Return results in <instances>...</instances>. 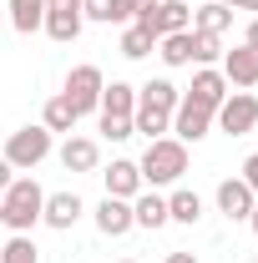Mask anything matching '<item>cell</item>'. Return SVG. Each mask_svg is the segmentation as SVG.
Wrapping results in <instances>:
<instances>
[{
    "label": "cell",
    "instance_id": "38",
    "mask_svg": "<svg viewBox=\"0 0 258 263\" xmlns=\"http://www.w3.org/2000/svg\"><path fill=\"white\" fill-rule=\"evenodd\" d=\"M0 223H5V218H0Z\"/></svg>",
    "mask_w": 258,
    "mask_h": 263
},
{
    "label": "cell",
    "instance_id": "9",
    "mask_svg": "<svg viewBox=\"0 0 258 263\" xmlns=\"http://www.w3.org/2000/svg\"><path fill=\"white\" fill-rule=\"evenodd\" d=\"M182 97L197 101V106H208V111H218L223 97H228V76L218 71V66H197V71H193V86H188Z\"/></svg>",
    "mask_w": 258,
    "mask_h": 263
},
{
    "label": "cell",
    "instance_id": "24",
    "mask_svg": "<svg viewBox=\"0 0 258 263\" xmlns=\"http://www.w3.org/2000/svg\"><path fill=\"white\" fill-rule=\"evenodd\" d=\"M41 15H46V0H10V26L21 35L41 31Z\"/></svg>",
    "mask_w": 258,
    "mask_h": 263
},
{
    "label": "cell",
    "instance_id": "22",
    "mask_svg": "<svg viewBox=\"0 0 258 263\" xmlns=\"http://www.w3.org/2000/svg\"><path fill=\"white\" fill-rule=\"evenodd\" d=\"M162 51V66H172V71H177V66H193V31H177V35H162L157 41Z\"/></svg>",
    "mask_w": 258,
    "mask_h": 263
},
{
    "label": "cell",
    "instance_id": "15",
    "mask_svg": "<svg viewBox=\"0 0 258 263\" xmlns=\"http://www.w3.org/2000/svg\"><path fill=\"white\" fill-rule=\"evenodd\" d=\"M101 177H106V197H127V202H132V197L142 193V172H137L132 157H117Z\"/></svg>",
    "mask_w": 258,
    "mask_h": 263
},
{
    "label": "cell",
    "instance_id": "23",
    "mask_svg": "<svg viewBox=\"0 0 258 263\" xmlns=\"http://www.w3.org/2000/svg\"><path fill=\"white\" fill-rule=\"evenodd\" d=\"M152 46H157V35L147 31L142 21H132L127 31H122V56H127V61H142V56H152Z\"/></svg>",
    "mask_w": 258,
    "mask_h": 263
},
{
    "label": "cell",
    "instance_id": "18",
    "mask_svg": "<svg viewBox=\"0 0 258 263\" xmlns=\"http://www.w3.org/2000/svg\"><path fill=\"white\" fill-rule=\"evenodd\" d=\"M177 101H182V91H177L167 76L147 81V86H137V106H147V111H177Z\"/></svg>",
    "mask_w": 258,
    "mask_h": 263
},
{
    "label": "cell",
    "instance_id": "29",
    "mask_svg": "<svg viewBox=\"0 0 258 263\" xmlns=\"http://www.w3.org/2000/svg\"><path fill=\"white\" fill-rule=\"evenodd\" d=\"M157 0H117V26H132L137 15H147Z\"/></svg>",
    "mask_w": 258,
    "mask_h": 263
},
{
    "label": "cell",
    "instance_id": "34",
    "mask_svg": "<svg viewBox=\"0 0 258 263\" xmlns=\"http://www.w3.org/2000/svg\"><path fill=\"white\" fill-rule=\"evenodd\" d=\"M162 263H197V258H193V253H167Z\"/></svg>",
    "mask_w": 258,
    "mask_h": 263
},
{
    "label": "cell",
    "instance_id": "30",
    "mask_svg": "<svg viewBox=\"0 0 258 263\" xmlns=\"http://www.w3.org/2000/svg\"><path fill=\"white\" fill-rule=\"evenodd\" d=\"M243 182H248V187H253V197H258V152L243 162Z\"/></svg>",
    "mask_w": 258,
    "mask_h": 263
},
{
    "label": "cell",
    "instance_id": "35",
    "mask_svg": "<svg viewBox=\"0 0 258 263\" xmlns=\"http://www.w3.org/2000/svg\"><path fill=\"white\" fill-rule=\"evenodd\" d=\"M248 228H253V233H258V202H253V213H248Z\"/></svg>",
    "mask_w": 258,
    "mask_h": 263
},
{
    "label": "cell",
    "instance_id": "12",
    "mask_svg": "<svg viewBox=\"0 0 258 263\" xmlns=\"http://www.w3.org/2000/svg\"><path fill=\"white\" fill-rule=\"evenodd\" d=\"M223 76L228 86H258V46H233V51H223Z\"/></svg>",
    "mask_w": 258,
    "mask_h": 263
},
{
    "label": "cell",
    "instance_id": "4",
    "mask_svg": "<svg viewBox=\"0 0 258 263\" xmlns=\"http://www.w3.org/2000/svg\"><path fill=\"white\" fill-rule=\"evenodd\" d=\"M101 86H106L101 66H71V71H66L61 97L76 106V117H86V111H97V106H101Z\"/></svg>",
    "mask_w": 258,
    "mask_h": 263
},
{
    "label": "cell",
    "instance_id": "27",
    "mask_svg": "<svg viewBox=\"0 0 258 263\" xmlns=\"http://www.w3.org/2000/svg\"><path fill=\"white\" fill-rule=\"evenodd\" d=\"M81 15L101 21V26H117V0H81Z\"/></svg>",
    "mask_w": 258,
    "mask_h": 263
},
{
    "label": "cell",
    "instance_id": "5",
    "mask_svg": "<svg viewBox=\"0 0 258 263\" xmlns=\"http://www.w3.org/2000/svg\"><path fill=\"white\" fill-rule=\"evenodd\" d=\"M213 122H218L228 137H248V132H258V97H253V91H228L223 106L213 111Z\"/></svg>",
    "mask_w": 258,
    "mask_h": 263
},
{
    "label": "cell",
    "instance_id": "13",
    "mask_svg": "<svg viewBox=\"0 0 258 263\" xmlns=\"http://www.w3.org/2000/svg\"><path fill=\"white\" fill-rule=\"evenodd\" d=\"M97 228L106 233V238H127L137 223H132V202L127 197H101L97 202Z\"/></svg>",
    "mask_w": 258,
    "mask_h": 263
},
{
    "label": "cell",
    "instance_id": "10",
    "mask_svg": "<svg viewBox=\"0 0 258 263\" xmlns=\"http://www.w3.org/2000/svg\"><path fill=\"white\" fill-rule=\"evenodd\" d=\"M208 132H213V111L182 97V101H177V111H172V137H177V142H202Z\"/></svg>",
    "mask_w": 258,
    "mask_h": 263
},
{
    "label": "cell",
    "instance_id": "6",
    "mask_svg": "<svg viewBox=\"0 0 258 263\" xmlns=\"http://www.w3.org/2000/svg\"><path fill=\"white\" fill-rule=\"evenodd\" d=\"M86 26V15H81V0H46V15H41V31L51 35V41H76Z\"/></svg>",
    "mask_w": 258,
    "mask_h": 263
},
{
    "label": "cell",
    "instance_id": "21",
    "mask_svg": "<svg viewBox=\"0 0 258 263\" xmlns=\"http://www.w3.org/2000/svg\"><path fill=\"white\" fill-rule=\"evenodd\" d=\"M76 122H81V117H76V106H71L66 97H51V101H46V111H41V127L51 132V137H56V132H66V137H71V132H76Z\"/></svg>",
    "mask_w": 258,
    "mask_h": 263
},
{
    "label": "cell",
    "instance_id": "26",
    "mask_svg": "<svg viewBox=\"0 0 258 263\" xmlns=\"http://www.w3.org/2000/svg\"><path fill=\"white\" fill-rule=\"evenodd\" d=\"M218 56H223V41H218V35L193 31V61H197V66H213Z\"/></svg>",
    "mask_w": 258,
    "mask_h": 263
},
{
    "label": "cell",
    "instance_id": "31",
    "mask_svg": "<svg viewBox=\"0 0 258 263\" xmlns=\"http://www.w3.org/2000/svg\"><path fill=\"white\" fill-rule=\"evenodd\" d=\"M10 182H15V167H10V162H5V157H0V193H5Z\"/></svg>",
    "mask_w": 258,
    "mask_h": 263
},
{
    "label": "cell",
    "instance_id": "2",
    "mask_svg": "<svg viewBox=\"0 0 258 263\" xmlns=\"http://www.w3.org/2000/svg\"><path fill=\"white\" fill-rule=\"evenodd\" d=\"M41 208H46V193H41L35 177H15L0 193V218H5V228H15V233H31L41 223Z\"/></svg>",
    "mask_w": 258,
    "mask_h": 263
},
{
    "label": "cell",
    "instance_id": "8",
    "mask_svg": "<svg viewBox=\"0 0 258 263\" xmlns=\"http://www.w3.org/2000/svg\"><path fill=\"white\" fill-rule=\"evenodd\" d=\"M253 187L243 182V177H223L218 182V213H223L228 223H248V213H253Z\"/></svg>",
    "mask_w": 258,
    "mask_h": 263
},
{
    "label": "cell",
    "instance_id": "28",
    "mask_svg": "<svg viewBox=\"0 0 258 263\" xmlns=\"http://www.w3.org/2000/svg\"><path fill=\"white\" fill-rule=\"evenodd\" d=\"M101 137L106 142H127V137H137V127H132V117H101Z\"/></svg>",
    "mask_w": 258,
    "mask_h": 263
},
{
    "label": "cell",
    "instance_id": "20",
    "mask_svg": "<svg viewBox=\"0 0 258 263\" xmlns=\"http://www.w3.org/2000/svg\"><path fill=\"white\" fill-rule=\"evenodd\" d=\"M167 218L182 223V228H197V223H202V197H197L193 187H177V193L167 197Z\"/></svg>",
    "mask_w": 258,
    "mask_h": 263
},
{
    "label": "cell",
    "instance_id": "16",
    "mask_svg": "<svg viewBox=\"0 0 258 263\" xmlns=\"http://www.w3.org/2000/svg\"><path fill=\"white\" fill-rule=\"evenodd\" d=\"M132 223L147 228V233L167 228V223H172V218H167V197H162V193H137V197H132Z\"/></svg>",
    "mask_w": 258,
    "mask_h": 263
},
{
    "label": "cell",
    "instance_id": "1",
    "mask_svg": "<svg viewBox=\"0 0 258 263\" xmlns=\"http://www.w3.org/2000/svg\"><path fill=\"white\" fill-rule=\"evenodd\" d=\"M137 172H142V187H172V182H182V172H188V142H177V137L147 142Z\"/></svg>",
    "mask_w": 258,
    "mask_h": 263
},
{
    "label": "cell",
    "instance_id": "36",
    "mask_svg": "<svg viewBox=\"0 0 258 263\" xmlns=\"http://www.w3.org/2000/svg\"><path fill=\"white\" fill-rule=\"evenodd\" d=\"M127 263H137V258H127Z\"/></svg>",
    "mask_w": 258,
    "mask_h": 263
},
{
    "label": "cell",
    "instance_id": "14",
    "mask_svg": "<svg viewBox=\"0 0 258 263\" xmlns=\"http://www.w3.org/2000/svg\"><path fill=\"white\" fill-rule=\"evenodd\" d=\"M61 167L66 172H97L101 167V147L91 137H66L61 142Z\"/></svg>",
    "mask_w": 258,
    "mask_h": 263
},
{
    "label": "cell",
    "instance_id": "3",
    "mask_svg": "<svg viewBox=\"0 0 258 263\" xmlns=\"http://www.w3.org/2000/svg\"><path fill=\"white\" fill-rule=\"evenodd\" d=\"M5 162L15 167V172H31V167H41L46 157H51V132L41 127H21V132H10V142H5V152H0Z\"/></svg>",
    "mask_w": 258,
    "mask_h": 263
},
{
    "label": "cell",
    "instance_id": "19",
    "mask_svg": "<svg viewBox=\"0 0 258 263\" xmlns=\"http://www.w3.org/2000/svg\"><path fill=\"white\" fill-rule=\"evenodd\" d=\"M97 111H101V117H132V111H137V86H127V81H106Z\"/></svg>",
    "mask_w": 258,
    "mask_h": 263
},
{
    "label": "cell",
    "instance_id": "32",
    "mask_svg": "<svg viewBox=\"0 0 258 263\" xmlns=\"http://www.w3.org/2000/svg\"><path fill=\"white\" fill-rule=\"evenodd\" d=\"M228 10H248V15H258V0H223Z\"/></svg>",
    "mask_w": 258,
    "mask_h": 263
},
{
    "label": "cell",
    "instance_id": "11",
    "mask_svg": "<svg viewBox=\"0 0 258 263\" xmlns=\"http://www.w3.org/2000/svg\"><path fill=\"white\" fill-rule=\"evenodd\" d=\"M81 213H86V202H81L76 193H46L41 223H46V228H56V233H66V228H76V223H81Z\"/></svg>",
    "mask_w": 258,
    "mask_h": 263
},
{
    "label": "cell",
    "instance_id": "37",
    "mask_svg": "<svg viewBox=\"0 0 258 263\" xmlns=\"http://www.w3.org/2000/svg\"><path fill=\"white\" fill-rule=\"evenodd\" d=\"M248 263H258V258H248Z\"/></svg>",
    "mask_w": 258,
    "mask_h": 263
},
{
    "label": "cell",
    "instance_id": "25",
    "mask_svg": "<svg viewBox=\"0 0 258 263\" xmlns=\"http://www.w3.org/2000/svg\"><path fill=\"white\" fill-rule=\"evenodd\" d=\"M0 263H41V253H35L31 233H15L10 243H0Z\"/></svg>",
    "mask_w": 258,
    "mask_h": 263
},
{
    "label": "cell",
    "instance_id": "33",
    "mask_svg": "<svg viewBox=\"0 0 258 263\" xmlns=\"http://www.w3.org/2000/svg\"><path fill=\"white\" fill-rule=\"evenodd\" d=\"M243 41H248V46H258V15L248 21V35H243Z\"/></svg>",
    "mask_w": 258,
    "mask_h": 263
},
{
    "label": "cell",
    "instance_id": "17",
    "mask_svg": "<svg viewBox=\"0 0 258 263\" xmlns=\"http://www.w3.org/2000/svg\"><path fill=\"white\" fill-rule=\"evenodd\" d=\"M193 31H202V35H218V41H223V35L233 31V10H228L223 0L193 5Z\"/></svg>",
    "mask_w": 258,
    "mask_h": 263
},
{
    "label": "cell",
    "instance_id": "7",
    "mask_svg": "<svg viewBox=\"0 0 258 263\" xmlns=\"http://www.w3.org/2000/svg\"><path fill=\"white\" fill-rule=\"evenodd\" d=\"M137 21H142V26L162 41V35L193 31V5H188V0H157V5H152L147 15H137Z\"/></svg>",
    "mask_w": 258,
    "mask_h": 263
}]
</instances>
